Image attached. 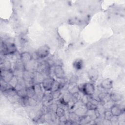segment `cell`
<instances>
[{
    "instance_id": "9c48e42d",
    "label": "cell",
    "mask_w": 125,
    "mask_h": 125,
    "mask_svg": "<svg viewBox=\"0 0 125 125\" xmlns=\"http://www.w3.org/2000/svg\"><path fill=\"white\" fill-rule=\"evenodd\" d=\"M87 77L91 82L95 83L99 77L98 71L93 68L90 69L87 72Z\"/></svg>"
},
{
    "instance_id": "836d02e7",
    "label": "cell",
    "mask_w": 125,
    "mask_h": 125,
    "mask_svg": "<svg viewBox=\"0 0 125 125\" xmlns=\"http://www.w3.org/2000/svg\"><path fill=\"white\" fill-rule=\"evenodd\" d=\"M78 81V77L76 76H73L70 79L69 83H77Z\"/></svg>"
},
{
    "instance_id": "d6a6232c",
    "label": "cell",
    "mask_w": 125,
    "mask_h": 125,
    "mask_svg": "<svg viewBox=\"0 0 125 125\" xmlns=\"http://www.w3.org/2000/svg\"><path fill=\"white\" fill-rule=\"evenodd\" d=\"M52 95H53V97L54 99L59 98L60 97V96L61 94V92L60 91V90H57V91L52 92Z\"/></svg>"
},
{
    "instance_id": "44dd1931",
    "label": "cell",
    "mask_w": 125,
    "mask_h": 125,
    "mask_svg": "<svg viewBox=\"0 0 125 125\" xmlns=\"http://www.w3.org/2000/svg\"><path fill=\"white\" fill-rule=\"evenodd\" d=\"M69 121L72 122V124H74L75 123L80 122L81 118L74 111H72L69 114Z\"/></svg>"
},
{
    "instance_id": "e0dca14e",
    "label": "cell",
    "mask_w": 125,
    "mask_h": 125,
    "mask_svg": "<svg viewBox=\"0 0 125 125\" xmlns=\"http://www.w3.org/2000/svg\"><path fill=\"white\" fill-rule=\"evenodd\" d=\"M84 63L83 60L81 59H77L73 62V67L76 70H80L83 67Z\"/></svg>"
},
{
    "instance_id": "5bb4252c",
    "label": "cell",
    "mask_w": 125,
    "mask_h": 125,
    "mask_svg": "<svg viewBox=\"0 0 125 125\" xmlns=\"http://www.w3.org/2000/svg\"><path fill=\"white\" fill-rule=\"evenodd\" d=\"M20 59L25 64L32 60V55L28 52H23L20 55Z\"/></svg>"
},
{
    "instance_id": "1f68e13d",
    "label": "cell",
    "mask_w": 125,
    "mask_h": 125,
    "mask_svg": "<svg viewBox=\"0 0 125 125\" xmlns=\"http://www.w3.org/2000/svg\"><path fill=\"white\" fill-rule=\"evenodd\" d=\"M113 115L111 114V112L110 110H105L104 113V119L108 120H111L112 118L113 117Z\"/></svg>"
},
{
    "instance_id": "83f0119b",
    "label": "cell",
    "mask_w": 125,
    "mask_h": 125,
    "mask_svg": "<svg viewBox=\"0 0 125 125\" xmlns=\"http://www.w3.org/2000/svg\"><path fill=\"white\" fill-rule=\"evenodd\" d=\"M27 96L29 98L34 97L35 95V92L33 85L26 87Z\"/></svg>"
},
{
    "instance_id": "f1b7e54d",
    "label": "cell",
    "mask_w": 125,
    "mask_h": 125,
    "mask_svg": "<svg viewBox=\"0 0 125 125\" xmlns=\"http://www.w3.org/2000/svg\"><path fill=\"white\" fill-rule=\"evenodd\" d=\"M17 95L21 98H25L27 96L26 87H23L17 90Z\"/></svg>"
},
{
    "instance_id": "277c9868",
    "label": "cell",
    "mask_w": 125,
    "mask_h": 125,
    "mask_svg": "<svg viewBox=\"0 0 125 125\" xmlns=\"http://www.w3.org/2000/svg\"><path fill=\"white\" fill-rule=\"evenodd\" d=\"M39 62L37 60H32L27 63L24 64V70L35 72L37 71Z\"/></svg>"
},
{
    "instance_id": "4dcf8cb0",
    "label": "cell",
    "mask_w": 125,
    "mask_h": 125,
    "mask_svg": "<svg viewBox=\"0 0 125 125\" xmlns=\"http://www.w3.org/2000/svg\"><path fill=\"white\" fill-rule=\"evenodd\" d=\"M37 104V101L33 97L29 98L28 97V105L32 107L36 106Z\"/></svg>"
},
{
    "instance_id": "7402d4cb",
    "label": "cell",
    "mask_w": 125,
    "mask_h": 125,
    "mask_svg": "<svg viewBox=\"0 0 125 125\" xmlns=\"http://www.w3.org/2000/svg\"><path fill=\"white\" fill-rule=\"evenodd\" d=\"M15 70L21 71H24V63L21 61L20 59H18L15 62Z\"/></svg>"
},
{
    "instance_id": "3957f363",
    "label": "cell",
    "mask_w": 125,
    "mask_h": 125,
    "mask_svg": "<svg viewBox=\"0 0 125 125\" xmlns=\"http://www.w3.org/2000/svg\"><path fill=\"white\" fill-rule=\"evenodd\" d=\"M17 51V47L14 43H3V54L4 55H13Z\"/></svg>"
},
{
    "instance_id": "8992f818",
    "label": "cell",
    "mask_w": 125,
    "mask_h": 125,
    "mask_svg": "<svg viewBox=\"0 0 125 125\" xmlns=\"http://www.w3.org/2000/svg\"><path fill=\"white\" fill-rule=\"evenodd\" d=\"M54 74L58 79H62L65 78V73L62 66L60 64L54 66L53 70Z\"/></svg>"
},
{
    "instance_id": "ac0fdd59",
    "label": "cell",
    "mask_w": 125,
    "mask_h": 125,
    "mask_svg": "<svg viewBox=\"0 0 125 125\" xmlns=\"http://www.w3.org/2000/svg\"><path fill=\"white\" fill-rule=\"evenodd\" d=\"M4 94L8 98H13L17 95V91L16 88L10 87L3 91Z\"/></svg>"
},
{
    "instance_id": "4fadbf2b",
    "label": "cell",
    "mask_w": 125,
    "mask_h": 125,
    "mask_svg": "<svg viewBox=\"0 0 125 125\" xmlns=\"http://www.w3.org/2000/svg\"><path fill=\"white\" fill-rule=\"evenodd\" d=\"M87 110L86 108L85 105L84 104L83 105H79L74 111L81 118L84 117L86 115L87 112Z\"/></svg>"
},
{
    "instance_id": "7c38bea8",
    "label": "cell",
    "mask_w": 125,
    "mask_h": 125,
    "mask_svg": "<svg viewBox=\"0 0 125 125\" xmlns=\"http://www.w3.org/2000/svg\"><path fill=\"white\" fill-rule=\"evenodd\" d=\"M110 111L113 116L118 117L122 113L124 112L118 104H114L110 108Z\"/></svg>"
},
{
    "instance_id": "30bf717a",
    "label": "cell",
    "mask_w": 125,
    "mask_h": 125,
    "mask_svg": "<svg viewBox=\"0 0 125 125\" xmlns=\"http://www.w3.org/2000/svg\"><path fill=\"white\" fill-rule=\"evenodd\" d=\"M53 99L51 91H45L41 101L42 102V105H45L46 103H49V104H51V102H52Z\"/></svg>"
},
{
    "instance_id": "2e32d148",
    "label": "cell",
    "mask_w": 125,
    "mask_h": 125,
    "mask_svg": "<svg viewBox=\"0 0 125 125\" xmlns=\"http://www.w3.org/2000/svg\"><path fill=\"white\" fill-rule=\"evenodd\" d=\"M67 90L68 92L71 93V94H73L76 92H78L79 91L78 85H77V83H69L68 84Z\"/></svg>"
},
{
    "instance_id": "7a4b0ae2",
    "label": "cell",
    "mask_w": 125,
    "mask_h": 125,
    "mask_svg": "<svg viewBox=\"0 0 125 125\" xmlns=\"http://www.w3.org/2000/svg\"><path fill=\"white\" fill-rule=\"evenodd\" d=\"M39 59H44L47 57L50 53V48L47 44L40 46L36 51Z\"/></svg>"
},
{
    "instance_id": "cb8c5ba5",
    "label": "cell",
    "mask_w": 125,
    "mask_h": 125,
    "mask_svg": "<svg viewBox=\"0 0 125 125\" xmlns=\"http://www.w3.org/2000/svg\"><path fill=\"white\" fill-rule=\"evenodd\" d=\"M19 78L16 76L14 75L10 80V81L8 83V84L11 87L16 88L19 83Z\"/></svg>"
},
{
    "instance_id": "484cf974",
    "label": "cell",
    "mask_w": 125,
    "mask_h": 125,
    "mask_svg": "<svg viewBox=\"0 0 125 125\" xmlns=\"http://www.w3.org/2000/svg\"><path fill=\"white\" fill-rule=\"evenodd\" d=\"M85 106L87 110H95L98 108V105L93 103L90 101H88L85 104Z\"/></svg>"
},
{
    "instance_id": "d6986e66",
    "label": "cell",
    "mask_w": 125,
    "mask_h": 125,
    "mask_svg": "<svg viewBox=\"0 0 125 125\" xmlns=\"http://www.w3.org/2000/svg\"><path fill=\"white\" fill-rule=\"evenodd\" d=\"M45 77L44 75L40 72L36 71L34 73V82H36L35 83H42Z\"/></svg>"
},
{
    "instance_id": "603a6c76",
    "label": "cell",
    "mask_w": 125,
    "mask_h": 125,
    "mask_svg": "<svg viewBox=\"0 0 125 125\" xmlns=\"http://www.w3.org/2000/svg\"><path fill=\"white\" fill-rule=\"evenodd\" d=\"M1 70H12V64L10 61L5 60L1 63Z\"/></svg>"
},
{
    "instance_id": "8fae6325",
    "label": "cell",
    "mask_w": 125,
    "mask_h": 125,
    "mask_svg": "<svg viewBox=\"0 0 125 125\" xmlns=\"http://www.w3.org/2000/svg\"><path fill=\"white\" fill-rule=\"evenodd\" d=\"M101 87L105 90H109L113 87V81L109 78H106L102 81L100 84Z\"/></svg>"
},
{
    "instance_id": "9a60e30c",
    "label": "cell",
    "mask_w": 125,
    "mask_h": 125,
    "mask_svg": "<svg viewBox=\"0 0 125 125\" xmlns=\"http://www.w3.org/2000/svg\"><path fill=\"white\" fill-rule=\"evenodd\" d=\"M98 97L99 101L103 103V104L110 100V94L108 93L102 92L98 95Z\"/></svg>"
},
{
    "instance_id": "ffe728a7",
    "label": "cell",
    "mask_w": 125,
    "mask_h": 125,
    "mask_svg": "<svg viewBox=\"0 0 125 125\" xmlns=\"http://www.w3.org/2000/svg\"><path fill=\"white\" fill-rule=\"evenodd\" d=\"M110 94V100L114 103L122 101L123 99L122 95L117 92H112Z\"/></svg>"
},
{
    "instance_id": "4316f807",
    "label": "cell",
    "mask_w": 125,
    "mask_h": 125,
    "mask_svg": "<svg viewBox=\"0 0 125 125\" xmlns=\"http://www.w3.org/2000/svg\"><path fill=\"white\" fill-rule=\"evenodd\" d=\"M58 106V105L56 104L52 103L49 105L47 106L48 113H55Z\"/></svg>"
},
{
    "instance_id": "5b68a950",
    "label": "cell",
    "mask_w": 125,
    "mask_h": 125,
    "mask_svg": "<svg viewBox=\"0 0 125 125\" xmlns=\"http://www.w3.org/2000/svg\"><path fill=\"white\" fill-rule=\"evenodd\" d=\"M50 67L51 66L48 62L44 61L41 62H39L38 68L37 71L40 72L43 75H48L49 74Z\"/></svg>"
},
{
    "instance_id": "f546056e",
    "label": "cell",
    "mask_w": 125,
    "mask_h": 125,
    "mask_svg": "<svg viewBox=\"0 0 125 125\" xmlns=\"http://www.w3.org/2000/svg\"><path fill=\"white\" fill-rule=\"evenodd\" d=\"M55 113H56V115L57 116V117L58 118H59V117H62V116L65 115V110H64V109L62 107L58 106L57 108Z\"/></svg>"
},
{
    "instance_id": "d4e9b609",
    "label": "cell",
    "mask_w": 125,
    "mask_h": 125,
    "mask_svg": "<svg viewBox=\"0 0 125 125\" xmlns=\"http://www.w3.org/2000/svg\"><path fill=\"white\" fill-rule=\"evenodd\" d=\"M63 86L61 84V83L59 82V81L55 80L53 82L52 86L51 89V91L52 92L57 91L58 90H60L61 88H62Z\"/></svg>"
},
{
    "instance_id": "52a82bcc",
    "label": "cell",
    "mask_w": 125,
    "mask_h": 125,
    "mask_svg": "<svg viewBox=\"0 0 125 125\" xmlns=\"http://www.w3.org/2000/svg\"><path fill=\"white\" fill-rule=\"evenodd\" d=\"M14 76L12 70H4L0 69V78L1 80L8 83Z\"/></svg>"
},
{
    "instance_id": "ba28073f",
    "label": "cell",
    "mask_w": 125,
    "mask_h": 125,
    "mask_svg": "<svg viewBox=\"0 0 125 125\" xmlns=\"http://www.w3.org/2000/svg\"><path fill=\"white\" fill-rule=\"evenodd\" d=\"M54 81V79L49 76L44 78L42 83V84L45 91H51Z\"/></svg>"
},
{
    "instance_id": "6da1fadb",
    "label": "cell",
    "mask_w": 125,
    "mask_h": 125,
    "mask_svg": "<svg viewBox=\"0 0 125 125\" xmlns=\"http://www.w3.org/2000/svg\"><path fill=\"white\" fill-rule=\"evenodd\" d=\"M79 91L83 94L91 96L95 93V86L92 83H85L78 85Z\"/></svg>"
}]
</instances>
